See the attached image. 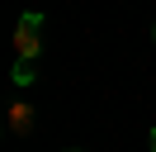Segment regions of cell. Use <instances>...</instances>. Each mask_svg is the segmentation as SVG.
Segmentation results:
<instances>
[{
    "label": "cell",
    "instance_id": "cell-1",
    "mask_svg": "<svg viewBox=\"0 0 156 152\" xmlns=\"http://www.w3.org/2000/svg\"><path fill=\"white\" fill-rule=\"evenodd\" d=\"M43 14L38 10H29V14H19V24H14V57L19 62H33L38 57V48H43Z\"/></svg>",
    "mask_w": 156,
    "mask_h": 152
},
{
    "label": "cell",
    "instance_id": "cell-2",
    "mask_svg": "<svg viewBox=\"0 0 156 152\" xmlns=\"http://www.w3.org/2000/svg\"><path fill=\"white\" fill-rule=\"evenodd\" d=\"M10 133L14 138H29L33 133V109L29 104H10Z\"/></svg>",
    "mask_w": 156,
    "mask_h": 152
},
{
    "label": "cell",
    "instance_id": "cell-3",
    "mask_svg": "<svg viewBox=\"0 0 156 152\" xmlns=\"http://www.w3.org/2000/svg\"><path fill=\"white\" fill-rule=\"evenodd\" d=\"M33 81H38L33 62H19V57H14V86H33Z\"/></svg>",
    "mask_w": 156,
    "mask_h": 152
},
{
    "label": "cell",
    "instance_id": "cell-4",
    "mask_svg": "<svg viewBox=\"0 0 156 152\" xmlns=\"http://www.w3.org/2000/svg\"><path fill=\"white\" fill-rule=\"evenodd\" d=\"M151 152H156V128H151Z\"/></svg>",
    "mask_w": 156,
    "mask_h": 152
},
{
    "label": "cell",
    "instance_id": "cell-5",
    "mask_svg": "<svg viewBox=\"0 0 156 152\" xmlns=\"http://www.w3.org/2000/svg\"><path fill=\"white\" fill-rule=\"evenodd\" d=\"M71 152H76V147H71Z\"/></svg>",
    "mask_w": 156,
    "mask_h": 152
}]
</instances>
